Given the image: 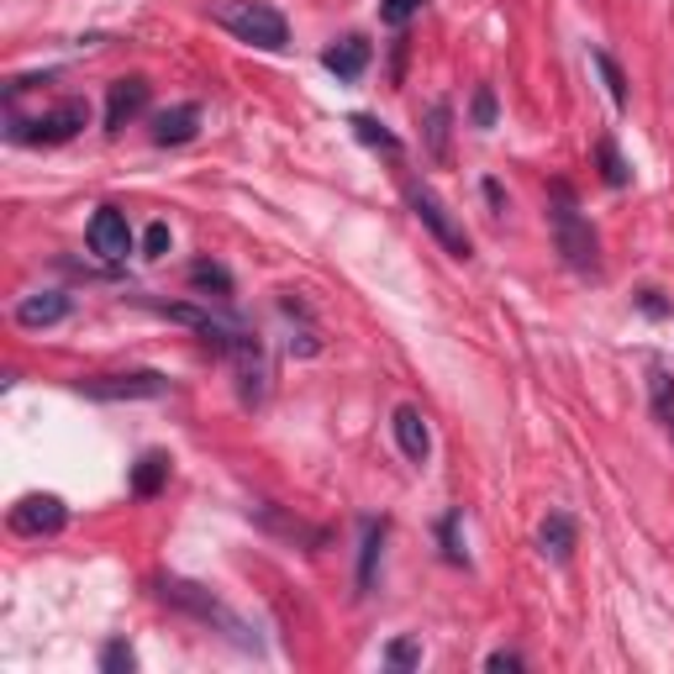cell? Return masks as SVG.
I'll return each instance as SVG.
<instances>
[{
  "instance_id": "5bb4252c",
  "label": "cell",
  "mask_w": 674,
  "mask_h": 674,
  "mask_svg": "<svg viewBox=\"0 0 674 674\" xmlns=\"http://www.w3.org/2000/svg\"><path fill=\"white\" fill-rule=\"evenodd\" d=\"M200 132V106H169L153 117V142L159 148H179V142H190Z\"/></svg>"
},
{
  "instance_id": "ffe728a7",
  "label": "cell",
  "mask_w": 674,
  "mask_h": 674,
  "mask_svg": "<svg viewBox=\"0 0 674 674\" xmlns=\"http://www.w3.org/2000/svg\"><path fill=\"white\" fill-rule=\"evenodd\" d=\"M591 63L601 69V80H606V96H612V106L616 111H627V75H622V63L612 59V53H601V48H591Z\"/></svg>"
},
{
  "instance_id": "30bf717a",
  "label": "cell",
  "mask_w": 674,
  "mask_h": 674,
  "mask_svg": "<svg viewBox=\"0 0 674 674\" xmlns=\"http://www.w3.org/2000/svg\"><path fill=\"white\" fill-rule=\"evenodd\" d=\"M390 433H396V448L412 458V464H427V454H433V433H427V417H422L417 406H396Z\"/></svg>"
},
{
  "instance_id": "44dd1931",
  "label": "cell",
  "mask_w": 674,
  "mask_h": 674,
  "mask_svg": "<svg viewBox=\"0 0 674 674\" xmlns=\"http://www.w3.org/2000/svg\"><path fill=\"white\" fill-rule=\"evenodd\" d=\"M648 390H654V417L664 422V433L674 437V379L664 375L658 364H654V375H648Z\"/></svg>"
},
{
  "instance_id": "d4e9b609",
  "label": "cell",
  "mask_w": 674,
  "mask_h": 674,
  "mask_svg": "<svg viewBox=\"0 0 674 674\" xmlns=\"http://www.w3.org/2000/svg\"><path fill=\"white\" fill-rule=\"evenodd\" d=\"M496 90H490V85H475V100H469V121H475L479 132H490V127H496Z\"/></svg>"
},
{
  "instance_id": "9a60e30c",
  "label": "cell",
  "mask_w": 674,
  "mask_h": 674,
  "mask_svg": "<svg viewBox=\"0 0 674 674\" xmlns=\"http://www.w3.org/2000/svg\"><path fill=\"white\" fill-rule=\"evenodd\" d=\"M448 132H454V106H448V100H433V106H427V117H422V142H427V159H433V163L454 159Z\"/></svg>"
},
{
  "instance_id": "83f0119b",
  "label": "cell",
  "mask_w": 674,
  "mask_h": 674,
  "mask_svg": "<svg viewBox=\"0 0 674 674\" xmlns=\"http://www.w3.org/2000/svg\"><path fill=\"white\" fill-rule=\"evenodd\" d=\"M169 221H153V227H148V232H142V258H163L169 254Z\"/></svg>"
},
{
  "instance_id": "2e32d148",
  "label": "cell",
  "mask_w": 674,
  "mask_h": 674,
  "mask_svg": "<svg viewBox=\"0 0 674 674\" xmlns=\"http://www.w3.org/2000/svg\"><path fill=\"white\" fill-rule=\"evenodd\" d=\"M163 485H169V454H142L138 464H132V496H159Z\"/></svg>"
},
{
  "instance_id": "cb8c5ba5",
  "label": "cell",
  "mask_w": 674,
  "mask_h": 674,
  "mask_svg": "<svg viewBox=\"0 0 674 674\" xmlns=\"http://www.w3.org/2000/svg\"><path fill=\"white\" fill-rule=\"evenodd\" d=\"M96 664H100V674H132V670H138V654H132L121 637H111V643L100 648Z\"/></svg>"
},
{
  "instance_id": "52a82bcc",
  "label": "cell",
  "mask_w": 674,
  "mask_h": 674,
  "mask_svg": "<svg viewBox=\"0 0 674 674\" xmlns=\"http://www.w3.org/2000/svg\"><path fill=\"white\" fill-rule=\"evenodd\" d=\"M85 238H90V254L96 258L121 264V258L132 254V221H127V211H117V206H100L96 217H90V227H85Z\"/></svg>"
},
{
  "instance_id": "e0dca14e",
  "label": "cell",
  "mask_w": 674,
  "mask_h": 674,
  "mask_svg": "<svg viewBox=\"0 0 674 674\" xmlns=\"http://www.w3.org/2000/svg\"><path fill=\"white\" fill-rule=\"evenodd\" d=\"M190 290H200V296H211V300H232V275L221 264H211V258H196L190 264Z\"/></svg>"
},
{
  "instance_id": "603a6c76",
  "label": "cell",
  "mask_w": 674,
  "mask_h": 674,
  "mask_svg": "<svg viewBox=\"0 0 674 674\" xmlns=\"http://www.w3.org/2000/svg\"><path fill=\"white\" fill-rule=\"evenodd\" d=\"M458 522H464L458 512L443 516V522H437V543H443V558H448V564H469V554H464V537H458Z\"/></svg>"
},
{
  "instance_id": "277c9868",
  "label": "cell",
  "mask_w": 674,
  "mask_h": 674,
  "mask_svg": "<svg viewBox=\"0 0 674 674\" xmlns=\"http://www.w3.org/2000/svg\"><path fill=\"white\" fill-rule=\"evenodd\" d=\"M85 127H90V100H59L53 111H42V117H32V121L11 117L6 138H11V142H32V148H59V142L80 138Z\"/></svg>"
},
{
  "instance_id": "8992f818",
  "label": "cell",
  "mask_w": 674,
  "mask_h": 674,
  "mask_svg": "<svg viewBox=\"0 0 674 674\" xmlns=\"http://www.w3.org/2000/svg\"><path fill=\"white\" fill-rule=\"evenodd\" d=\"M169 379L159 369H132V375H90L80 379V396L90 400H159Z\"/></svg>"
},
{
  "instance_id": "6da1fadb",
  "label": "cell",
  "mask_w": 674,
  "mask_h": 674,
  "mask_svg": "<svg viewBox=\"0 0 674 674\" xmlns=\"http://www.w3.org/2000/svg\"><path fill=\"white\" fill-rule=\"evenodd\" d=\"M159 595L175 606V612H185V616H196V622H206V627H217L227 643H238V648H258V633L242 622L221 595H211L206 585H196V579H179V575H169V579H159Z\"/></svg>"
},
{
  "instance_id": "8fae6325",
  "label": "cell",
  "mask_w": 674,
  "mask_h": 674,
  "mask_svg": "<svg viewBox=\"0 0 674 674\" xmlns=\"http://www.w3.org/2000/svg\"><path fill=\"white\" fill-rule=\"evenodd\" d=\"M575 543H579V527L569 512H548L543 516V527H537V548L548 564H569L575 558Z\"/></svg>"
},
{
  "instance_id": "5b68a950",
  "label": "cell",
  "mask_w": 674,
  "mask_h": 674,
  "mask_svg": "<svg viewBox=\"0 0 674 674\" xmlns=\"http://www.w3.org/2000/svg\"><path fill=\"white\" fill-rule=\"evenodd\" d=\"M406 206H412V217H417L422 227L443 242V254H448V258H469V254H475V242H469V232H464V221L443 206V196H437L433 185H417V179H412V185H406Z\"/></svg>"
},
{
  "instance_id": "3957f363",
  "label": "cell",
  "mask_w": 674,
  "mask_h": 674,
  "mask_svg": "<svg viewBox=\"0 0 674 674\" xmlns=\"http://www.w3.org/2000/svg\"><path fill=\"white\" fill-rule=\"evenodd\" d=\"M211 21L227 27L238 42L248 48H264V53H279L285 42H290V21L279 17L269 0H217L211 6Z\"/></svg>"
},
{
  "instance_id": "7402d4cb",
  "label": "cell",
  "mask_w": 674,
  "mask_h": 674,
  "mask_svg": "<svg viewBox=\"0 0 674 674\" xmlns=\"http://www.w3.org/2000/svg\"><path fill=\"white\" fill-rule=\"evenodd\" d=\"M348 127H354L358 142H369V148H385V153H400V138H396V132H385L375 117H354Z\"/></svg>"
},
{
  "instance_id": "7c38bea8",
  "label": "cell",
  "mask_w": 674,
  "mask_h": 674,
  "mask_svg": "<svg viewBox=\"0 0 674 674\" xmlns=\"http://www.w3.org/2000/svg\"><path fill=\"white\" fill-rule=\"evenodd\" d=\"M369 59H375V48H369L364 38H337L333 48L321 53V69H327V75H337L343 85H354L358 75L369 69Z\"/></svg>"
},
{
  "instance_id": "4dcf8cb0",
  "label": "cell",
  "mask_w": 674,
  "mask_h": 674,
  "mask_svg": "<svg viewBox=\"0 0 674 674\" xmlns=\"http://www.w3.org/2000/svg\"><path fill=\"white\" fill-rule=\"evenodd\" d=\"M637 306H643L648 317H664V300H658V290H643V296H637Z\"/></svg>"
},
{
  "instance_id": "484cf974",
  "label": "cell",
  "mask_w": 674,
  "mask_h": 674,
  "mask_svg": "<svg viewBox=\"0 0 674 674\" xmlns=\"http://www.w3.org/2000/svg\"><path fill=\"white\" fill-rule=\"evenodd\" d=\"M385 664H390V670H417V664H422V643H417V637H396V643L385 648Z\"/></svg>"
},
{
  "instance_id": "f546056e",
  "label": "cell",
  "mask_w": 674,
  "mask_h": 674,
  "mask_svg": "<svg viewBox=\"0 0 674 674\" xmlns=\"http://www.w3.org/2000/svg\"><path fill=\"white\" fill-rule=\"evenodd\" d=\"M485 670H490V674H516V670H522V658H516V654H490V658H485Z\"/></svg>"
},
{
  "instance_id": "7a4b0ae2",
  "label": "cell",
  "mask_w": 674,
  "mask_h": 674,
  "mask_svg": "<svg viewBox=\"0 0 674 674\" xmlns=\"http://www.w3.org/2000/svg\"><path fill=\"white\" fill-rule=\"evenodd\" d=\"M548 227H554L558 258H564L575 275H601V238H595L591 221L579 217L569 185H554V200H548Z\"/></svg>"
},
{
  "instance_id": "ba28073f",
  "label": "cell",
  "mask_w": 674,
  "mask_h": 674,
  "mask_svg": "<svg viewBox=\"0 0 674 674\" xmlns=\"http://www.w3.org/2000/svg\"><path fill=\"white\" fill-rule=\"evenodd\" d=\"M63 522H69V506L59 496H21L11 506V533L21 537H53L63 533Z\"/></svg>"
},
{
  "instance_id": "4316f807",
  "label": "cell",
  "mask_w": 674,
  "mask_h": 674,
  "mask_svg": "<svg viewBox=\"0 0 674 674\" xmlns=\"http://www.w3.org/2000/svg\"><path fill=\"white\" fill-rule=\"evenodd\" d=\"M422 6L427 0H379V21L385 27H406L412 17H422Z\"/></svg>"
},
{
  "instance_id": "d6986e66",
  "label": "cell",
  "mask_w": 674,
  "mask_h": 674,
  "mask_svg": "<svg viewBox=\"0 0 674 674\" xmlns=\"http://www.w3.org/2000/svg\"><path fill=\"white\" fill-rule=\"evenodd\" d=\"M595 163H601V179L612 185V190H622V185H633V169H627V159H622V148H616L612 138L595 142Z\"/></svg>"
},
{
  "instance_id": "ac0fdd59",
  "label": "cell",
  "mask_w": 674,
  "mask_h": 674,
  "mask_svg": "<svg viewBox=\"0 0 674 674\" xmlns=\"http://www.w3.org/2000/svg\"><path fill=\"white\" fill-rule=\"evenodd\" d=\"M379 543H385V516L364 522V543H358V591L375 585V564H379Z\"/></svg>"
},
{
  "instance_id": "4fadbf2b",
  "label": "cell",
  "mask_w": 674,
  "mask_h": 674,
  "mask_svg": "<svg viewBox=\"0 0 674 674\" xmlns=\"http://www.w3.org/2000/svg\"><path fill=\"white\" fill-rule=\"evenodd\" d=\"M69 317V296L63 290H38V296H21L17 300V327L38 333V327H59Z\"/></svg>"
},
{
  "instance_id": "9c48e42d",
  "label": "cell",
  "mask_w": 674,
  "mask_h": 674,
  "mask_svg": "<svg viewBox=\"0 0 674 674\" xmlns=\"http://www.w3.org/2000/svg\"><path fill=\"white\" fill-rule=\"evenodd\" d=\"M148 80L142 75H127V80H117L111 90H106V132H121L132 117H142V106H148Z\"/></svg>"
},
{
  "instance_id": "f1b7e54d",
  "label": "cell",
  "mask_w": 674,
  "mask_h": 674,
  "mask_svg": "<svg viewBox=\"0 0 674 674\" xmlns=\"http://www.w3.org/2000/svg\"><path fill=\"white\" fill-rule=\"evenodd\" d=\"M479 190H485V200H490V211H496V217H506V190H500V179H485Z\"/></svg>"
}]
</instances>
